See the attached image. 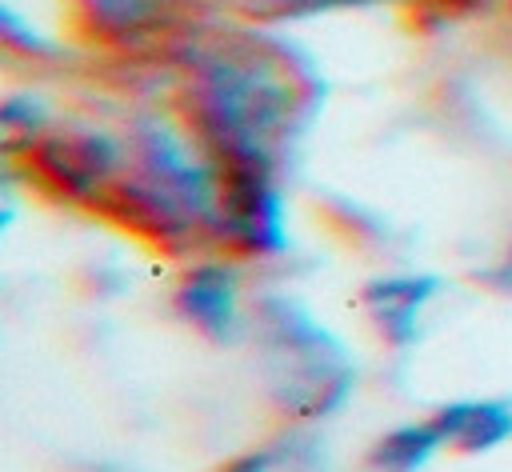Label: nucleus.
<instances>
[{"instance_id": "f257e3e1", "label": "nucleus", "mask_w": 512, "mask_h": 472, "mask_svg": "<svg viewBox=\"0 0 512 472\" xmlns=\"http://www.w3.org/2000/svg\"><path fill=\"white\" fill-rule=\"evenodd\" d=\"M436 432L444 444L460 452H488L512 436V412L492 400H468V404H448L432 416Z\"/></svg>"}, {"instance_id": "f03ea898", "label": "nucleus", "mask_w": 512, "mask_h": 472, "mask_svg": "<svg viewBox=\"0 0 512 472\" xmlns=\"http://www.w3.org/2000/svg\"><path fill=\"white\" fill-rule=\"evenodd\" d=\"M180 308L208 332H224L236 320V288L224 268H196L180 292Z\"/></svg>"}, {"instance_id": "7ed1b4c3", "label": "nucleus", "mask_w": 512, "mask_h": 472, "mask_svg": "<svg viewBox=\"0 0 512 472\" xmlns=\"http://www.w3.org/2000/svg\"><path fill=\"white\" fill-rule=\"evenodd\" d=\"M440 444L444 440H440V432H436L432 420H424V424H400L384 440H376L368 464L376 472H416V468H424L432 460V452Z\"/></svg>"}, {"instance_id": "20e7f679", "label": "nucleus", "mask_w": 512, "mask_h": 472, "mask_svg": "<svg viewBox=\"0 0 512 472\" xmlns=\"http://www.w3.org/2000/svg\"><path fill=\"white\" fill-rule=\"evenodd\" d=\"M224 472H268V464L256 460V456H244V460H232Z\"/></svg>"}, {"instance_id": "39448f33", "label": "nucleus", "mask_w": 512, "mask_h": 472, "mask_svg": "<svg viewBox=\"0 0 512 472\" xmlns=\"http://www.w3.org/2000/svg\"><path fill=\"white\" fill-rule=\"evenodd\" d=\"M508 280H512V260H508Z\"/></svg>"}]
</instances>
